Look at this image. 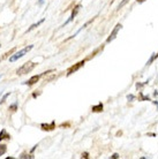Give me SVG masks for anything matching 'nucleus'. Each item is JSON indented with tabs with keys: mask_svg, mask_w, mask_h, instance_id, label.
<instances>
[{
	"mask_svg": "<svg viewBox=\"0 0 158 159\" xmlns=\"http://www.w3.org/2000/svg\"><path fill=\"white\" fill-rule=\"evenodd\" d=\"M20 158H32V156H27V155H22Z\"/></svg>",
	"mask_w": 158,
	"mask_h": 159,
	"instance_id": "2eb2a0df",
	"label": "nucleus"
},
{
	"mask_svg": "<svg viewBox=\"0 0 158 159\" xmlns=\"http://www.w3.org/2000/svg\"><path fill=\"white\" fill-rule=\"evenodd\" d=\"M7 151V147L5 144H0V156H2Z\"/></svg>",
	"mask_w": 158,
	"mask_h": 159,
	"instance_id": "9b49d317",
	"label": "nucleus"
},
{
	"mask_svg": "<svg viewBox=\"0 0 158 159\" xmlns=\"http://www.w3.org/2000/svg\"><path fill=\"white\" fill-rule=\"evenodd\" d=\"M42 1H43V0H40V4H42Z\"/></svg>",
	"mask_w": 158,
	"mask_h": 159,
	"instance_id": "aec40b11",
	"label": "nucleus"
},
{
	"mask_svg": "<svg viewBox=\"0 0 158 159\" xmlns=\"http://www.w3.org/2000/svg\"><path fill=\"white\" fill-rule=\"evenodd\" d=\"M128 1H129V0H123V1H121V2H120V4H119V6H118V9H120V8H123V6H125V5H126L127 2H128Z\"/></svg>",
	"mask_w": 158,
	"mask_h": 159,
	"instance_id": "f8f14e48",
	"label": "nucleus"
},
{
	"mask_svg": "<svg viewBox=\"0 0 158 159\" xmlns=\"http://www.w3.org/2000/svg\"><path fill=\"white\" fill-rule=\"evenodd\" d=\"M112 158H113V159H118L119 158V155H118V153H114V155L112 156Z\"/></svg>",
	"mask_w": 158,
	"mask_h": 159,
	"instance_id": "dca6fc26",
	"label": "nucleus"
},
{
	"mask_svg": "<svg viewBox=\"0 0 158 159\" xmlns=\"http://www.w3.org/2000/svg\"><path fill=\"white\" fill-rule=\"evenodd\" d=\"M127 98H128V99H133V98H134V96H133V95H131V96H128V97H127Z\"/></svg>",
	"mask_w": 158,
	"mask_h": 159,
	"instance_id": "a211bd4d",
	"label": "nucleus"
},
{
	"mask_svg": "<svg viewBox=\"0 0 158 159\" xmlns=\"http://www.w3.org/2000/svg\"><path fill=\"white\" fill-rule=\"evenodd\" d=\"M40 79V75H34L30 80H28L27 82H24V84H27V85H32V84L37 83Z\"/></svg>",
	"mask_w": 158,
	"mask_h": 159,
	"instance_id": "423d86ee",
	"label": "nucleus"
},
{
	"mask_svg": "<svg viewBox=\"0 0 158 159\" xmlns=\"http://www.w3.org/2000/svg\"><path fill=\"white\" fill-rule=\"evenodd\" d=\"M82 157H84V158H88V152H84L82 155Z\"/></svg>",
	"mask_w": 158,
	"mask_h": 159,
	"instance_id": "f3484780",
	"label": "nucleus"
},
{
	"mask_svg": "<svg viewBox=\"0 0 158 159\" xmlns=\"http://www.w3.org/2000/svg\"><path fill=\"white\" fill-rule=\"evenodd\" d=\"M44 21H45V19H42V20H40V21H38V22H37V23H34V24H32V25H31V27H30V28L28 29V31H27V32L31 31V30H34V29H36V28H37V27H38V25H40V24L43 23Z\"/></svg>",
	"mask_w": 158,
	"mask_h": 159,
	"instance_id": "0eeeda50",
	"label": "nucleus"
},
{
	"mask_svg": "<svg viewBox=\"0 0 158 159\" xmlns=\"http://www.w3.org/2000/svg\"><path fill=\"white\" fill-rule=\"evenodd\" d=\"M103 111V104L99 103L97 106H92V112H100Z\"/></svg>",
	"mask_w": 158,
	"mask_h": 159,
	"instance_id": "1a4fd4ad",
	"label": "nucleus"
},
{
	"mask_svg": "<svg viewBox=\"0 0 158 159\" xmlns=\"http://www.w3.org/2000/svg\"><path fill=\"white\" fill-rule=\"evenodd\" d=\"M9 137H11V136L6 133V130H5V129H2V130H1V133H0V141H2L4 139H9Z\"/></svg>",
	"mask_w": 158,
	"mask_h": 159,
	"instance_id": "9d476101",
	"label": "nucleus"
},
{
	"mask_svg": "<svg viewBox=\"0 0 158 159\" xmlns=\"http://www.w3.org/2000/svg\"><path fill=\"white\" fill-rule=\"evenodd\" d=\"M84 62H86V61L83 60V61H80V62H77V64H76L75 66H73V67H71L69 69H68L67 75L69 76V75H72L73 73H75L76 70H79V69H80L81 67H82V66H84Z\"/></svg>",
	"mask_w": 158,
	"mask_h": 159,
	"instance_id": "20e7f679",
	"label": "nucleus"
},
{
	"mask_svg": "<svg viewBox=\"0 0 158 159\" xmlns=\"http://www.w3.org/2000/svg\"><path fill=\"white\" fill-rule=\"evenodd\" d=\"M9 95H11V93H9V92H7V93H6V95H4V97H2V98H1V100H0V104L5 103V100L7 99V97H9Z\"/></svg>",
	"mask_w": 158,
	"mask_h": 159,
	"instance_id": "ddd939ff",
	"label": "nucleus"
},
{
	"mask_svg": "<svg viewBox=\"0 0 158 159\" xmlns=\"http://www.w3.org/2000/svg\"><path fill=\"white\" fill-rule=\"evenodd\" d=\"M121 28H123V25H121V24H120V23L117 24V25H115V27H114V29L112 30V32H111V35H110V36H109V37H107L106 43H111L112 40L114 39L115 37H117V35H118L119 30H120V29H121Z\"/></svg>",
	"mask_w": 158,
	"mask_h": 159,
	"instance_id": "7ed1b4c3",
	"label": "nucleus"
},
{
	"mask_svg": "<svg viewBox=\"0 0 158 159\" xmlns=\"http://www.w3.org/2000/svg\"><path fill=\"white\" fill-rule=\"evenodd\" d=\"M144 1H146V0H137L138 4H142V2H144Z\"/></svg>",
	"mask_w": 158,
	"mask_h": 159,
	"instance_id": "6ab92c4d",
	"label": "nucleus"
},
{
	"mask_svg": "<svg viewBox=\"0 0 158 159\" xmlns=\"http://www.w3.org/2000/svg\"><path fill=\"white\" fill-rule=\"evenodd\" d=\"M16 106H17V105H16V103L13 104V105H11V106H9V110H12V111H15V110H16Z\"/></svg>",
	"mask_w": 158,
	"mask_h": 159,
	"instance_id": "4468645a",
	"label": "nucleus"
},
{
	"mask_svg": "<svg viewBox=\"0 0 158 159\" xmlns=\"http://www.w3.org/2000/svg\"><path fill=\"white\" fill-rule=\"evenodd\" d=\"M42 128H43L44 130H46V129H48V130H52V129H53V128H54V121H52L51 122V125H42Z\"/></svg>",
	"mask_w": 158,
	"mask_h": 159,
	"instance_id": "6e6552de",
	"label": "nucleus"
},
{
	"mask_svg": "<svg viewBox=\"0 0 158 159\" xmlns=\"http://www.w3.org/2000/svg\"><path fill=\"white\" fill-rule=\"evenodd\" d=\"M36 66H37V64H36V62H32V61L26 62V64H23L17 70H16V74H17V75H24V74H28V73L31 72Z\"/></svg>",
	"mask_w": 158,
	"mask_h": 159,
	"instance_id": "f257e3e1",
	"label": "nucleus"
},
{
	"mask_svg": "<svg viewBox=\"0 0 158 159\" xmlns=\"http://www.w3.org/2000/svg\"><path fill=\"white\" fill-rule=\"evenodd\" d=\"M32 48H34V45H29V46H27V48H22L21 51L16 52L15 54H13V56L9 58V62H14V61H16V60L21 59V58L26 56V54H27V53L30 51V50H32Z\"/></svg>",
	"mask_w": 158,
	"mask_h": 159,
	"instance_id": "f03ea898",
	"label": "nucleus"
},
{
	"mask_svg": "<svg viewBox=\"0 0 158 159\" xmlns=\"http://www.w3.org/2000/svg\"><path fill=\"white\" fill-rule=\"evenodd\" d=\"M80 7H81V6H80V5H77V6H76V7H75V9H74V11H73V12H72V15H71V17H69V19H68V20L66 21V22H65V23L63 24V27H65V25H66V24H67V23H69V22H71V21H73V20H74V17H75V16H76V14H77V12H79V11H80Z\"/></svg>",
	"mask_w": 158,
	"mask_h": 159,
	"instance_id": "39448f33",
	"label": "nucleus"
}]
</instances>
